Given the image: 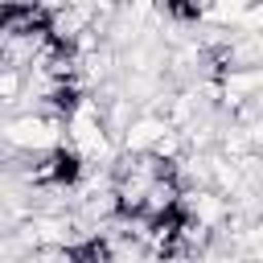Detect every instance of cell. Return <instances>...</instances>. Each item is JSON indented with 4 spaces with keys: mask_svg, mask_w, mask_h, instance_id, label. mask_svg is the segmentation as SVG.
<instances>
[{
    "mask_svg": "<svg viewBox=\"0 0 263 263\" xmlns=\"http://www.w3.org/2000/svg\"><path fill=\"white\" fill-rule=\"evenodd\" d=\"M66 263H111V242L103 234H86L82 242L66 247Z\"/></svg>",
    "mask_w": 263,
    "mask_h": 263,
    "instance_id": "obj_3",
    "label": "cell"
},
{
    "mask_svg": "<svg viewBox=\"0 0 263 263\" xmlns=\"http://www.w3.org/2000/svg\"><path fill=\"white\" fill-rule=\"evenodd\" d=\"M41 177H45L49 185H58V189L78 185V181H82V156H78L74 148H53V152L41 160Z\"/></svg>",
    "mask_w": 263,
    "mask_h": 263,
    "instance_id": "obj_2",
    "label": "cell"
},
{
    "mask_svg": "<svg viewBox=\"0 0 263 263\" xmlns=\"http://www.w3.org/2000/svg\"><path fill=\"white\" fill-rule=\"evenodd\" d=\"M168 16H177V21H201L205 12L197 4H168Z\"/></svg>",
    "mask_w": 263,
    "mask_h": 263,
    "instance_id": "obj_7",
    "label": "cell"
},
{
    "mask_svg": "<svg viewBox=\"0 0 263 263\" xmlns=\"http://www.w3.org/2000/svg\"><path fill=\"white\" fill-rule=\"evenodd\" d=\"M144 226H148V234H156V238L173 242V238H181V234L193 226V210L185 205V197H181V193H168V197L152 210V218H148Z\"/></svg>",
    "mask_w": 263,
    "mask_h": 263,
    "instance_id": "obj_1",
    "label": "cell"
},
{
    "mask_svg": "<svg viewBox=\"0 0 263 263\" xmlns=\"http://www.w3.org/2000/svg\"><path fill=\"white\" fill-rule=\"evenodd\" d=\"M115 218L119 222H148L152 218V205L148 201H140V197H127V193H115Z\"/></svg>",
    "mask_w": 263,
    "mask_h": 263,
    "instance_id": "obj_6",
    "label": "cell"
},
{
    "mask_svg": "<svg viewBox=\"0 0 263 263\" xmlns=\"http://www.w3.org/2000/svg\"><path fill=\"white\" fill-rule=\"evenodd\" d=\"M41 45H45V58L58 66V78H66V70H62V66H70V62L78 58V45H74V37H66V33H49Z\"/></svg>",
    "mask_w": 263,
    "mask_h": 263,
    "instance_id": "obj_5",
    "label": "cell"
},
{
    "mask_svg": "<svg viewBox=\"0 0 263 263\" xmlns=\"http://www.w3.org/2000/svg\"><path fill=\"white\" fill-rule=\"evenodd\" d=\"M45 99H49V111H53V115H62V119H70V115L82 107V90H78L70 78H58V86H53Z\"/></svg>",
    "mask_w": 263,
    "mask_h": 263,
    "instance_id": "obj_4",
    "label": "cell"
}]
</instances>
